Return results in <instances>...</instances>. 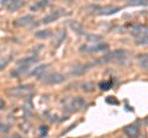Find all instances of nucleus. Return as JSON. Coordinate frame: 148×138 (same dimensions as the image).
<instances>
[{
  "instance_id": "f257e3e1",
  "label": "nucleus",
  "mask_w": 148,
  "mask_h": 138,
  "mask_svg": "<svg viewBox=\"0 0 148 138\" xmlns=\"http://www.w3.org/2000/svg\"><path fill=\"white\" fill-rule=\"evenodd\" d=\"M125 56H126V51L123 49H116L114 51V52H110L108 54H105L104 57H100L98 58L96 61L91 62L92 66H101V64H106V63H110L112 61H116V59H120V58H123Z\"/></svg>"
},
{
  "instance_id": "f03ea898",
  "label": "nucleus",
  "mask_w": 148,
  "mask_h": 138,
  "mask_svg": "<svg viewBox=\"0 0 148 138\" xmlns=\"http://www.w3.org/2000/svg\"><path fill=\"white\" fill-rule=\"evenodd\" d=\"M34 91V86L32 85H18L12 86V88L6 90V94L11 98H21V96H27Z\"/></svg>"
},
{
  "instance_id": "7ed1b4c3",
  "label": "nucleus",
  "mask_w": 148,
  "mask_h": 138,
  "mask_svg": "<svg viewBox=\"0 0 148 138\" xmlns=\"http://www.w3.org/2000/svg\"><path fill=\"white\" fill-rule=\"evenodd\" d=\"M85 105H86V101L83 99L82 96H75V98H73L68 101L66 104V106H64V109H66V111H68V112H77V111H80V110L84 109Z\"/></svg>"
},
{
  "instance_id": "20e7f679",
  "label": "nucleus",
  "mask_w": 148,
  "mask_h": 138,
  "mask_svg": "<svg viewBox=\"0 0 148 138\" xmlns=\"http://www.w3.org/2000/svg\"><path fill=\"white\" fill-rule=\"evenodd\" d=\"M66 75L62 73H52V74L45 75V78H40V80L47 85H58L66 81Z\"/></svg>"
},
{
  "instance_id": "39448f33",
  "label": "nucleus",
  "mask_w": 148,
  "mask_h": 138,
  "mask_svg": "<svg viewBox=\"0 0 148 138\" xmlns=\"http://www.w3.org/2000/svg\"><path fill=\"white\" fill-rule=\"evenodd\" d=\"M108 49H109V44L103 42H96V43H92L91 46L83 44L79 48L82 53H98V52H104V51H108Z\"/></svg>"
},
{
  "instance_id": "423d86ee",
  "label": "nucleus",
  "mask_w": 148,
  "mask_h": 138,
  "mask_svg": "<svg viewBox=\"0 0 148 138\" xmlns=\"http://www.w3.org/2000/svg\"><path fill=\"white\" fill-rule=\"evenodd\" d=\"M1 5L8 9L9 12H15L24 5L22 0H1Z\"/></svg>"
},
{
  "instance_id": "0eeeda50",
  "label": "nucleus",
  "mask_w": 148,
  "mask_h": 138,
  "mask_svg": "<svg viewBox=\"0 0 148 138\" xmlns=\"http://www.w3.org/2000/svg\"><path fill=\"white\" fill-rule=\"evenodd\" d=\"M64 14H67V12L64 11L63 9H56L53 12L48 14L47 16H45V19L42 20V24L47 25V24H51V22H54L56 20H58L62 15H64Z\"/></svg>"
},
{
  "instance_id": "6e6552de",
  "label": "nucleus",
  "mask_w": 148,
  "mask_h": 138,
  "mask_svg": "<svg viewBox=\"0 0 148 138\" xmlns=\"http://www.w3.org/2000/svg\"><path fill=\"white\" fill-rule=\"evenodd\" d=\"M34 20H35L34 15H25V16H21L18 19H16L12 22V25L14 27H25V26H29Z\"/></svg>"
},
{
  "instance_id": "1a4fd4ad",
  "label": "nucleus",
  "mask_w": 148,
  "mask_h": 138,
  "mask_svg": "<svg viewBox=\"0 0 148 138\" xmlns=\"http://www.w3.org/2000/svg\"><path fill=\"white\" fill-rule=\"evenodd\" d=\"M120 10H121V8H119V6H106V8H100L98 14L101 16H110V15H114V14L119 12Z\"/></svg>"
},
{
  "instance_id": "9d476101",
  "label": "nucleus",
  "mask_w": 148,
  "mask_h": 138,
  "mask_svg": "<svg viewBox=\"0 0 148 138\" xmlns=\"http://www.w3.org/2000/svg\"><path fill=\"white\" fill-rule=\"evenodd\" d=\"M123 133L128 137H137L140 135V127L132 123V125H128L123 128Z\"/></svg>"
},
{
  "instance_id": "9b49d317",
  "label": "nucleus",
  "mask_w": 148,
  "mask_h": 138,
  "mask_svg": "<svg viewBox=\"0 0 148 138\" xmlns=\"http://www.w3.org/2000/svg\"><path fill=\"white\" fill-rule=\"evenodd\" d=\"M49 66L48 64H41V66H38V67H36L34 70H31L29 74L30 75H32V77H36V78H40L41 77H43V74H45V72L47 70V68H48Z\"/></svg>"
},
{
  "instance_id": "f8f14e48",
  "label": "nucleus",
  "mask_w": 148,
  "mask_h": 138,
  "mask_svg": "<svg viewBox=\"0 0 148 138\" xmlns=\"http://www.w3.org/2000/svg\"><path fill=\"white\" fill-rule=\"evenodd\" d=\"M29 69H30V67H27V66H20L18 68H16L15 70L10 72V77L11 78H20L22 75H25L26 73L29 72Z\"/></svg>"
},
{
  "instance_id": "ddd939ff",
  "label": "nucleus",
  "mask_w": 148,
  "mask_h": 138,
  "mask_svg": "<svg viewBox=\"0 0 148 138\" xmlns=\"http://www.w3.org/2000/svg\"><path fill=\"white\" fill-rule=\"evenodd\" d=\"M40 61V58L37 56H32V57H26V58H22L20 61H17L18 66H27V67H31L32 64H35Z\"/></svg>"
},
{
  "instance_id": "4468645a",
  "label": "nucleus",
  "mask_w": 148,
  "mask_h": 138,
  "mask_svg": "<svg viewBox=\"0 0 148 138\" xmlns=\"http://www.w3.org/2000/svg\"><path fill=\"white\" fill-rule=\"evenodd\" d=\"M66 37H67V32H66V30H62V31H59L58 33H57V36L54 37V40H53V42H52V44L56 48L57 47H59V46L62 44V42L64 40H66Z\"/></svg>"
},
{
  "instance_id": "2eb2a0df",
  "label": "nucleus",
  "mask_w": 148,
  "mask_h": 138,
  "mask_svg": "<svg viewBox=\"0 0 148 138\" xmlns=\"http://www.w3.org/2000/svg\"><path fill=\"white\" fill-rule=\"evenodd\" d=\"M51 0H38L37 3H35L34 5H31L30 8V10L31 11H40V10H42V9H45L46 6L49 4Z\"/></svg>"
},
{
  "instance_id": "dca6fc26",
  "label": "nucleus",
  "mask_w": 148,
  "mask_h": 138,
  "mask_svg": "<svg viewBox=\"0 0 148 138\" xmlns=\"http://www.w3.org/2000/svg\"><path fill=\"white\" fill-rule=\"evenodd\" d=\"M51 35H52L51 30H41V31H38V32H36V33H35V37H36V38H40V40H46V38H48Z\"/></svg>"
},
{
  "instance_id": "f3484780",
  "label": "nucleus",
  "mask_w": 148,
  "mask_h": 138,
  "mask_svg": "<svg viewBox=\"0 0 148 138\" xmlns=\"http://www.w3.org/2000/svg\"><path fill=\"white\" fill-rule=\"evenodd\" d=\"M82 90L85 91V93H91V91H94L95 89V84L91 81H88V83H84V84H82Z\"/></svg>"
},
{
  "instance_id": "a211bd4d",
  "label": "nucleus",
  "mask_w": 148,
  "mask_h": 138,
  "mask_svg": "<svg viewBox=\"0 0 148 138\" xmlns=\"http://www.w3.org/2000/svg\"><path fill=\"white\" fill-rule=\"evenodd\" d=\"M111 86H112V79L101 81L100 84H99L100 90H103V91H108V90H110V89H111Z\"/></svg>"
},
{
  "instance_id": "6ab92c4d",
  "label": "nucleus",
  "mask_w": 148,
  "mask_h": 138,
  "mask_svg": "<svg viewBox=\"0 0 148 138\" xmlns=\"http://www.w3.org/2000/svg\"><path fill=\"white\" fill-rule=\"evenodd\" d=\"M137 59H138V62H140L141 67H143V68H148V53H146V54H141V56H138V57H137Z\"/></svg>"
},
{
  "instance_id": "aec40b11",
  "label": "nucleus",
  "mask_w": 148,
  "mask_h": 138,
  "mask_svg": "<svg viewBox=\"0 0 148 138\" xmlns=\"http://www.w3.org/2000/svg\"><path fill=\"white\" fill-rule=\"evenodd\" d=\"M128 4L133 6H146L148 5V0H128Z\"/></svg>"
},
{
  "instance_id": "412c9836",
  "label": "nucleus",
  "mask_w": 148,
  "mask_h": 138,
  "mask_svg": "<svg viewBox=\"0 0 148 138\" xmlns=\"http://www.w3.org/2000/svg\"><path fill=\"white\" fill-rule=\"evenodd\" d=\"M103 40V37L99 35H86V41L88 42H91V43H96V42H100Z\"/></svg>"
},
{
  "instance_id": "4be33fe9",
  "label": "nucleus",
  "mask_w": 148,
  "mask_h": 138,
  "mask_svg": "<svg viewBox=\"0 0 148 138\" xmlns=\"http://www.w3.org/2000/svg\"><path fill=\"white\" fill-rule=\"evenodd\" d=\"M71 26H72L73 31H75L78 35H83V33H84V30H83V26H82L80 24H78V22H72Z\"/></svg>"
},
{
  "instance_id": "5701e85b",
  "label": "nucleus",
  "mask_w": 148,
  "mask_h": 138,
  "mask_svg": "<svg viewBox=\"0 0 148 138\" xmlns=\"http://www.w3.org/2000/svg\"><path fill=\"white\" fill-rule=\"evenodd\" d=\"M10 62H11V58L10 57H8L5 59H1V61H0V72H3L4 69H5L9 66V63H10Z\"/></svg>"
},
{
  "instance_id": "b1692460",
  "label": "nucleus",
  "mask_w": 148,
  "mask_h": 138,
  "mask_svg": "<svg viewBox=\"0 0 148 138\" xmlns=\"http://www.w3.org/2000/svg\"><path fill=\"white\" fill-rule=\"evenodd\" d=\"M10 130H11V127L9 126V125H5V123H1V122H0V133L5 135V133H8Z\"/></svg>"
},
{
  "instance_id": "393cba45",
  "label": "nucleus",
  "mask_w": 148,
  "mask_h": 138,
  "mask_svg": "<svg viewBox=\"0 0 148 138\" xmlns=\"http://www.w3.org/2000/svg\"><path fill=\"white\" fill-rule=\"evenodd\" d=\"M136 43H137V44H148V32H147V35L145 36V37L138 38V40L136 41Z\"/></svg>"
},
{
  "instance_id": "a878e982",
  "label": "nucleus",
  "mask_w": 148,
  "mask_h": 138,
  "mask_svg": "<svg viewBox=\"0 0 148 138\" xmlns=\"http://www.w3.org/2000/svg\"><path fill=\"white\" fill-rule=\"evenodd\" d=\"M47 133H48L47 126H41L40 127V136H47Z\"/></svg>"
},
{
  "instance_id": "bb28decb",
  "label": "nucleus",
  "mask_w": 148,
  "mask_h": 138,
  "mask_svg": "<svg viewBox=\"0 0 148 138\" xmlns=\"http://www.w3.org/2000/svg\"><path fill=\"white\" fill-rule=\"evenodd\" d=\"M106 102H108V104H114V105H119V104H120L119 100H116L115 98H112V96H110V98L106 99Z\"/></svg>"
},
{
  "instance_id": "cd10ccee",
  "label": "nucleus",
  "mask_w": 148,
  "mask_h": 138,
  "mask_svg": "<svg viewBox=\"0 0 148 138\" xmlns=\"http://www.w3.org/2000/svg\"><path fill=\"white\" fill-rule=\"evenodd\" d=\"M6 106V104H5V101H4L3 99H0V110H4Z\"/></svg>"
}]
</instances>
